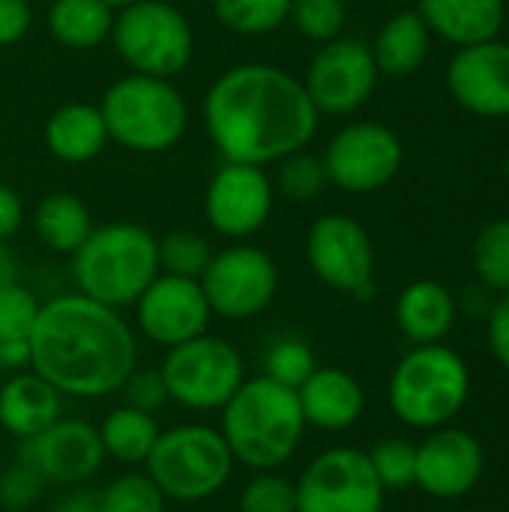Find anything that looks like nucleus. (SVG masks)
Segmentation results:
<instances>
[{
  "mask_svg": "<svg viewBox=\"0 0 509 512\" xmlns=\"http://www.w3.org/2000/svg\"><path fill=\"white\" fill-rule=\"evenodd\" d=\"M273 201V177L261 165L222 162L204 192V219L216 234L246 240L267 225Z\"/></svg>",
  "mask_w": 509,
  "mask_h": 512,
  "instance_id": "obj_15",
  "label": "nucleus"
},
{
  "mask_svg": "<svg viewBox=\"0 0 509 512\" xmlns=\"http://www.w3.org/2000/svg\"><path fill=\"white\" fill-rule=\"evenodd\" d=\"M93 228L87 204L72 192H51L33 210V231L39 243L57 255H72Z\"/></svg>",
  "mask_w": 509,
  "mask_h": 512,
  "instance_id": "obj_26",
  "label": "nucleus"
},
{
  "mask_svg": "<svg viewBox=\"0 0 509 512\" xmlns=\"http://www.w3.org/2000/svg\"><path fill=\"white\" fill-rule=\"evenodd\" d=\"M489 348L509 375V294L489 309Z\"/></svg>",
  "mask_w": 509,
  "mask_h": 512,
  "instance_id": "obj_42",
  "label": "nucleus"
},
{
  "mask_svg": "<svg viewBox=\"0 0 509 512\" xmlns=\"http://www.w3.org/2000/svg\"><path fill=\"white\" fill-rule=\"evenodd\" d=\"M96 429H99L105 459H114V462L129 465V468L147 462V456L156 447V438L162 432L150 411L132 408L126 402L117 405L114 411H108Z\"/></svg>",
  "mask_w": 509,
  "mask_h": 512,
  "instance_id": "obj_28",
  "label": "nucleus"
},
{
  "mask_svg": "<svg viewBox=\"0 0 509 512\" xmlns=\"http://www.w3.org/2000/svg\"><path fill=\"white\" fill-rule=\"evenodd\" d=\"M417 12L429 33L465 48L498 39L507 18V0H417Z\"/></svg>",
  "mask_w": 509,
  "mask_h": 512,
  "instance_id": "obj_23",
  "label": "nucleus"
},
{
  "mask_svg": "<svg viewBox=\"0 0 509 512\" xmlns=\"http://www.w3.org/2000/svg\"><path fill=\"white\" fill-rule=\"evenodd\" d=\"M0 512H3V510H0Z\"/></svg>",
  "mask_w": 509,
  "mask_h": 512,
  "instance_id": "obj_50",
  "label": "nucleus"
},
{
  "mask_svg": "<svg viewBox=\"0 0 509 512\" xmlns=\"http://www.w3.org/2000/svg\"><path fill=\"white\" fill-rule=\"evenodd\" d=\"M210 258H213V246L198 231L177 228V231L159 237V273H171V276H183V279H201Z\"/></svg>",
  "mask_w": 509,
  "mask_h": 512,
  "instance_id": "obj_31",
  "label": "nucleus"
},
{
  "mask_svg": "<svg viewBox=\"0 0 509 512\" xmlns=\"http://www.w3.org/2000/svg\"><path fill=\"white\" fill-rule=\"evenodd\" d=\"M18 459L36 468L48 486L78 489L102 471L105 450L99 441V429L93 423L60 417L42 435L21 441Z\"/></svg>",
  "mask_w": 509,
  "mask_h": 512,
  "instance_id": "obj_16",
  "label": "nucleus"
},
{
  "mask_svg": "<svg viewBox=\"0 0 509 512\" xmlns=\"http://www.w3.org/2000/svg\"><path fill=\"white\" fill-rule=\"evenodd\" d=\"M27 348V369L72 399L114 396L138 369V339L120 309L78 291L39 306Z\"/></svg>",
  "mask_w": 509,
  "mask_h": 512,
  "instance_id": "obj_2",
  "label": "nucleus"
},
{
  "mask_svg": "<svg viewBox=\"0 0 509 512\" xmlns=\"http://www.w3.org/2000/svg\"><path fill=\"white\" fill-rule=\"evenodd\" d=\"M99 111L108 138L141 156L168 153L189 129V105L171 78L129 72L102 93Z\"/></svg>",
  "mask_w": 509,
  "mask_h": 512,
  "instance_id": "obj_5",
  "label": "nucleus"
},
{
  "mask_svg": "<svg viewBox=\"0 0 509 512\" xmlns=\"http://www.w3.org/2000/svg\"><path fill=\"white\" fill-rule=\"evenodd\" d=\"M126 405L132 408H141V411H159L165 402H168V390H165V381L159 375V369H135L126 384L120 387Z\"/></svg>",
  "mask_w": 509,
  "mask_h": 512,
  "instance_id": "obj_40",
  "label": "nucleus"
},
{
  "mask_svg": "<svg viewBox=\"0 0 509 512\" xmlns=\"http://www.w3.org/2000/svg\"><path fill=\"white\" fill-rule=\"evenodd\" d=\"M216 21L237 36H267L288 24L291 0H210Z\"/></svg>",
  "mask_w": 509,
  "mask_h": 512,
  "instance_id": "obj_29",
  "label": "nucleus"
},
{
  "mask_svg": "<svg viewBox=\"0 0 509 512\" xmlns=\"http://www.w3.org/2000/svg\"><path fill=\"white\" fill-rule=\"evenodd\" d=\"M210 312L225 321H246L261 315L279 291L276 261L249 243H234L213 252L204 276L198 279Z\"/></svg>",
  "mask_w": 509,
  "mask_h": 512,
  "instance_id": "obj_11",
  "label": "nucleus"
},
{
  "mask_svg": "<svg viewBox=\"0 0 509 512\" xmlns=\"http://www.w3.org/2000/svg\"><path fill=\"white\" fill-rule=\"evenodd\" d=\"M33 24L30 0H0V48L18 45Z\"/></svg>",
  "mask_w": 509,
  "mask_h": 512,
  "instance_id": "obj_41",
  "label": "nucleus"
},
{
  "mask_svg": "<svg viewBox=\"0 0 509 512\" xmlns=\"http://www.w3.org/2000/svg\"><path fill=\"white\" fill-rule=\"evenodd\" d=\"M345 18H348L345 0H291V15H288L297 33L318 45L342 36Z\"/></svg>",
  "mask_w": 509,
  "mask_h": 512,
  "instance_id": "obj_36",
  "label": "nucleus"
},
{
  "mask_svg": "<svg viewBox=\"0 0 509 512\" xmlns=\"http://www.w3.org/2000/svg\"><path fill=\"white\" fill-rule=\"evenodd\" d=\"M474 273L486 291L509 294V219L483 225L471 249Z\"/></svg>",
  "mask_w": 509,
  "mask_h": 512,
  "instance_id": "obj_30",
  "label": "nucleus"
},
{
  "mask_svg": "<svg viewBox=\"0 0 509 512\" xmlns=\"http://www.w3.org/2000/svg\"><path fill=\"white\" fill-rule=\"evenodd\" d=\"M315 369H318L315 351L309 348V342H303L297 336L276 339L264 354V375L291 390H297Z\"/></svg>",
  "mask_w": 509,
  "mask_h": 512,
  "instance_id": "obj_34",
  "label": "nucleus"
},
{
  "mask_svg": "<svg viewBox=\"0 0 509 512\" xmlns=\"http://www.w3.org/2000/svg\"><path fill=\"white\" fill-rule=\"evenodd\" d=\"M372 471L387 489H408L417 480V444L405 438H384L369 453Z\"/></svg>",
  "mask_w": 509,
  "mask_h": 512,
  "instance_id": "obj_35",
  "label": "nucleus"
},
{
  "mask_svg": "<svg viewBox=\"0 0 509 512\" xmlns=\"http://www.w3.org/2000/svg\"><path fill=\"white\" fill-rule=\"evenodd\" d=\"M321 159L333 186L351 195H369L393 183L405 162V147L390 126L357 120L330 138Z\"/></svg>",
  "mask_w": 509,
  "mask_h": 512,
  "instance_id": "obj_12",
  "label": "nucleus"
},
{
  "mask_svg": "<svg viewBox=\"0 0 509 512\" xmlns=\"http://www.w3.org/2000/svg\"><path fill=\"white\" fill-rule=\"evenodd\" d=\"M45 21L57 45L72 51H90L111 39L114 9L105 0H51Z\"/></svg>",
  "mask_w": 509,
  "mask_h": 512,
  "instance_id": "obj_27",
  "label": "nucleus"
},
{
  "mask_svg": "<svg viewBox=\"0 0 509 512\" xmlns=\"http://www.w3.org/2000/svg\"><path fill=\"white\" fill-rule=\"evenodd\" d=\"M159 276V237L138 222H108L72 252V279L78 294L126 309Z\"/></svg>",
  "mask_w": 509,
  "mask_h": 512,
  "instance_id": "obj_4",
  "label": "nucleus"
},
{
  "mask_svg": "<svg viewBox=\"0 0 509 512\" xmlns=\"http://www.w3.org/2000/svg\"><path fill=\"white\" fill-rule=\"evenodd\" d=\"M387 3H408V0H387Z\"/></svg>",
  "mask_w": 509,
  "mask_h": 512,
  "instance_id": "obj_47",
  "label": "nucleus"
},
{
  "mask_svg": "<svg viewBox=\"0 0 509 512\" xmlns=\"http://www.w3.org/2000/svg\"><path fill=\"white\" fill-rule=\"evenodd\" d=\"M297 512H381L384 486L363 450L333 447L315 456L294 480Z\"/></svg>",
  "mask_w": 509,
  "mask_h": 512,
  "instance_id": "obj_10",
  "label": "nucleus"
},
{
  "mask_svg": "<svg viewBox=\"0 0 509 512\" xmlns=\"http://www.w3.org/2000/svg\"><path fill=\"white\" fill-rule=\"evenodd\" d=\"M306 417L297 390L258 375L246 378L225 402L219 432L237 465L255 471H279L294 459L306 435Z\"/></svg>",
  "mask_w": 509,
  "mask_h": 512,
  "instance_id": "obj_3",
  "label": "nucleus"
},
{
  "mask_svg": "<svg viewBox=\"0 0 509 512\" xmlns=\"http://www.w3.org/2000/svg\"><path fill=\"white\" fill-rule=\"evenodd\" d=\"M63 417V396L33 369H18L0 381V429L15 441L42 435Z\"/></svg>",
  "mask_w": 509,
  "mask_h": 512,
  "instance_id": "obj_21",
  "label": "nucleus"
},
{
  "mask_svg": "<svg viewBox=\"0 0 509 512\" xmlns=\"http://www.w3.org/2000/svg\"><path fill=\"white\" fill-rule=\"evenodd\" d=\"M165 507L168 498L147 471L120 474L99 492V512H165Z\"/></svg>",
  "mask_w": 509,
  "mask_h": 512,
  "instance_id": "obj_33",
  "label": "nucleus"
},
{
  "mask_svg": "<svg viewBox=\"0 0 509 512\" xmlns=\"http://www.w3.org/2000/svg\"><path fill=\"white\" fill-rule=\"evenodd\" d=\"M471 396V372L465 360L435 342L417 345L393 369L387 399L393 414L411 429L447 426Z\"/></svg>",
  "mask_w": 509,
  "mask_h": 512,
  "instance_id": "obj_6",
  "label": "nucleus"
},
{
  "mask_svg": "<svg viewBox=\"0 0 509 512\" xmlns=\"http://www.w3.org/2000/svg\"><path fill=\"white\" fill-rule=\"evenodd\" d=\"M51 512H99V492H93V489H75V492H69V495H63Z\"/></svg>",
  "mask_w": 509,
  "mask_h": 512,
  "instance_id": "obj_44",
  "label": "nucleus"
},
{
  "mask_svg": "<svg viewBox=\"0 0 509 512\" xmlns=\"http://www.w3.org/2000/svg\"><path fill=\"white\" fill-rule=\"evenodd\" d=\"M105 3L117 12V9H123V6H129V3H135V0H105Z\"/></svg>",
  "mask_w": 509,
  "mask_h": 512,
  "instance_id": "obj_46",
  "label": "nucleus"
},
{
  "mask_svg": "<svg viewBox=\"0 0 509 512\" xmlns=\"http://www.w3.org/2000/svg\"><path fill=\"white\" fill-rule=\"evenodd\" d=\"M450 96L477 117H509V42L465 45L447 66Z\"/></svg>",
  "mask_w": 509,
  "mask_h": 512,
  "instance_id": "obj_18",
  "label": "nucleus"
},
{
  "mask_svg": "<svg viewBox=\"0 0 509 512\" xmlns=\"http://www.w3.org/2000/svg\"><path fill=\"white\" fill-rule=\"evenodd\" d=\"M147 477L174 504H201L219 495L231 474L234 456L219 429L204 423H183L159 432L147 456Z\"/></svg>",
  "mask_w": 509,
  "mask_h": 512,
  "instance_id": "obj_7",
  "label": "nucleus"
},
{
  "mask_svg": "<svg viewBox=\"0 0 509 512\" xmlns=\"http://www.w3.org/2000/svg\"><path fill=\"white\" fill-rule=\"evenodd\" d=\"M159 375L171 402L186 411L210 414L222 411L225 402L246 381V363L228 339L201 333L168 348Z\"/></svg>",
  "mask_w": 509,
  "mask_h": 512,
  "instance_id": "obj_9",
  "label": "nucleus"
},
{
  "mask_svg": "<svg viewBox=\"0 0 509 512\" xmlns=\"http://www.w3.org/2000/svg\"><path fill=\"white\" fill-rule=\"evenodd\" d=\"M201 117L225 162L261 168L306 150L321 120L303 81L270 63L225 69L207 87Z\"/></svg>",
  "mask_w": 509,
  "mask_h": 512,
  "instance_id": "obj_1",
  "label": "nucleus"
},
{
  "mask_svg": "<svg viewBox=\"0 0 509 512\" xmlns=\"http://www.w3.org/2000/svg\"><path fill=\"white\" fill-rule=\"evenodd\" d=\"M507 9H509V6H507Z\"/></svg>",
  "mask_w": 509,
  "mask_h": 512,
  "instance_id": "obj_49",
  "label": "nucleus"
},
{
  "mask_svg": "<svg viewBox=\"0 0 509 512\" xmlns=\"http://www.w3.org/2000/svg\"><path fill=\"white\" fill-rule=\"evenodd\" d=\"M297 399L306 417V426H315L321 432H345L351 429L366 408V393L360 381L333 366H318L300 387Z\"/></svg>",
  "mask_w": 509,
  "mask_h": 512,
  "instance_id": "obj_20",
  "label": "nucleus"
},
{
  "mask_svg": "<svg viewBox=\"0 0 509 512\" xmlns=\"http://www.w3.org/2000/svg\"><path fill=\"white\" fill-rule=\"evenodd\" d=\"M45 480L36 468H30L24 459H15L6 471H0V510L24 512L36 507L45 495Z\"/></svg>",
  "mask_w": 509,
  "mask_h": 512,
  "instance_id": "obj_39",
  "label": "nucleus"
},
{
  "mask_svg": "<svg viewBox=\"0 0 509 512\" xmlns=\"http://www.w3.org/2000/svg\"><path fill=\"white\" fill-rule=\"evenodd\" d=\"M456 297L435 279L411 282L396 300V324L414 345L441 342L456 324Z\"/></svg>",
  "mask_w": 509,
  "mask_h": 512,
  "instance_id": "obj_24",
  "label": "nucleus"
},
{
  "mask_svg": "<svg viewBox=\"0 0 509 512\" xmlns=\"http://www.w3.org/2000/svg\"><path fill=\"white\" fill-rule=\"evenodd\" d=\"M111 45L138 75L177 78L195 57V30L168 0H135L114 12Z\"/></svg>",
  "mask_w": 509,
  "mask_h": 512,
  "instance_id": "obj_8",
  "label": "nucleus"
},
{
  "mask_svg": "<svg viewBox=\"0 0 509 512\" xmlns=\"http://www.w3.org/2000/svg\"><path fill=\"white\" fill-rule=\"evenodd\" d=\"M45 150L66 165L93 162L108 147V126L93 102H66L54 108L42 126Z\"/></svg>",
  "mask_w": 509,
  "mask_h": 512,
  "instance_id": "obj_22",
  "label": "nucleus"
},
{
  "mask_svg": "<svg viewBox=\"0 0 509 512\" xmlns=\"http://www.w3.org/2000/svg\"><path fill=\"white\" fill-rule=\"evenodd\" d=\"M240 512H297V489L279 471H255L240 492Z\"/></svg>",
  "mask_w": 509,
  "mask_h": 512,
  "instance_id": "obj_38",
  "label": "nucleus"
},
{
  "mask_svg": "<svg viewBox=\"0 0 509 512\" xmlns=\"http://www.w3.org/2000/svg\"><path fill=\"white\" fill-rule=\"evenodd\" d=\"M378 78L381 72L375 66L372 48L360 39L336 36L315 51L300 81L318 114L345 117L372 99Z\"/></svg>",
  "mask_w": 509,
  "mask_h": 512,
  "instance_id": "obj_13",
  "label": "nucleus"
},
{
  "mask_svg": "<svg viewBox=\"0 0 509 512\" xmlns=\"http://www.w3.org/2000/svg\"><path fill=\"white\" fill-rule=\"evenodd\" d=\"M483 447L474 435L462 429H432V435L417 444V480L426 495L441 501L465 498L483 477Z\"/></svg>",
  "mask_w": 509,
  "mask_h": 512,
  "instance_id": "obj_19",
  "label": "nucleus"
},
{
  "mask_svg": "<svg viewBox=\"0 0 509 512\" xmlns=\"http://www.w3.org/2000/svg\"><path fill=\"white\" fill-rule=\"evenodd\" d=\"M210 303L198 279L159 273L135 300V324L153 345L174 348L210 327Z\"/></svg>",
  "mask_w": 509,
  "mask_h": 512,
  "instance_id": "obj_17",
  "label": "nucleus"
},
{
  "mask_svg": "<svg viewBox=\"0 0 509 512\" xmlns=\"http://www.w3.org/2000/svg\"><path fill=\"white\" fill-rule=\"evenodd\" d=\"M306 264L333 291L354 297L372 294L375 246L369 231L345 213H327L309 225Z\"/></svg>",
  "mask_w": 509,
  "mask_h": 512,
  "instance_id": "obj_14",
  "label": "nucleus"
},
{
  "mask_svg": "<svg viewBox=\"0 0 509 512\" xmlns=\"http://www.w3.org/2000/svg\"><path fill=\"white\" fill-rule=\"evenodd\" d=\"M330 186L327 168L321 156H312L309 150H297L276 162V180L273 189L282 192L291 201H315Z\"/></svg>",
  "mask_w": 509,
  "mask_h": 512,
  "instance_id": "obj_32",
  "label": "nucleus"
},
{
  "mask_svg": "<svg viewBox=\"0 0 509 512\" xmlns=\"http://www.w3.org/2000/svg\"><path fill=\"white\" fill-rule=\"evenodd\" d=\"M15 279H18V261H15V255L9 252V246L0 243V285L15 282Z\"/></svg>",
  "mask_w": 509,
  "mask_h": 512,
  "instance_id": "obj_45",
  "label": "nucleus"
},
{
  "mask_svg": "<svg viewBox=\"0 0 509 512\" xmlns=\"http://www.w3.org/2000/svg\"><path fill=\"white\" fill-rule=\"evenodd\" d=\"M39 300L18 279L0 285V345L27 342L39 315Z\"/></svg>",
  "mask_w": 509,
  "mask_h": 512,
  "instance_id": "obj_37",
  "label": "nucleus"
},
{
  "mask_svg": "<svg viewBox=\"0 0 509 512\" xmlns=\"http://www.w3.org/2000/svg\"><path fill=\"white\" fill-rule=\"evenodd\" d=\"M429 45H432V33H429L426 21L420 18L417 9H405L381 24L378 36L369 48H372L375 66L381 75L411 78L426 63Z\"/></svg>",
  "mask_w": 509,
  "mask_h": 512,
  "instance_id": "obj_25",
  "label": "nucleus"
},
{
  "mask_svg": "<svg viewBox=\"0 0 509 512\" xmlns=\"http://www.w3.org/2000/svg\"><path fill=\"white\" fill-rule=\"evenodd\" d=\"M0 138H3V126H0Z\"/></svg>",
  "mask_w": 509,
  "mask_h": 512,
  "instance_id": "obj_48",
  "label": "nucleus"
},
{
  "mask_svg": "<svg viewBox=\"0 0 509 512\" xmlns=\"http://www.w3.org/2000/svg\"><path fill=\"white\" fill-rule=\"evenodd\" d=\"M21 225H24V201L9 183H0V243L15 237Z\"/></svg>",
  "mask_w": 509,
  "mask_h": 512,
  "instance_id": "obj_43",
  "label": "nucleus"
}]
</instances>
